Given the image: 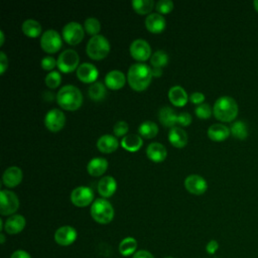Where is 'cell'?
Instances as JSON below:
<instances>
[{"label": "cell", "instance_id": "6da1fadb", "mask_svg": "<svg viewBox=\"0 0 258 258\" xmlns=\"http://www.w3.org/2000/svg\"><path fill=\"white\" fill-rule=\"evenodd\" d=\"M151 78V69L143 62L132 63L128 69L127 80L130 87L135 91L145 90L149 86Z\"/></svg>", "mask_w": 258, "mask_h": 258}, {"label": "cell", "instance_id": "7a4b0ae2", "mask_svg": "<svg viewBox=\"0 0 258 258\" xmlns=\"http://www.w3.org/2000/svg\"><path fill=\"white\" fill-rule=\"evenodd\" d=\"M56 101L64 110H77L83 103V95L78 87L66 85L58 90Z\"/></svg>", "mask_w": 258, "mask_h": 258}, {"label": "cell", "instance_id": "3957f363", "mask_svg": "<svg viewBox=\"0 0 258 258\" xmlns=\"http://www.w3.org/2000/svg\"><path fill=\"white\" fill-rule=\"evenodd\" d=\"M213 113L218 120L231 122L238 115L237 102L230 96H222L215 102Z\"/></svg>", "mask_w": 258, "mask_h": 258}, {"label": "cell", "instance_id": "277c9868", "mask_svg": "<svg viewBox=\"0 0 258 258\" xmlns=\"http://www.w3.org/2000/svg\"><path fill=\"white\" fill-rule=\"evenodd\" d=\"M91 216L99 224H109L114 218V209L104 198L96 199L91 206Z\"/></svg>", "mask_w": 258, "mask_h": 258}, {"label": "cell", "instance_id": "5b68a950", "mask_svg": "<svg viewBox=\"0 0 258 258\" xmlns=\"http://www.w3.org/2000/svg\"><path fill=\"white\" fill-rule=\"evenodd\" d=\"M86 50L91 58L101 59L108 54L110 50V42L104 35L97 34L89 39Z\"/></svg>", "mask_w": 258, "mask_h": 258}, {"label": "cell", "instance_id": "8992f818", "mask_svg": "<svg viewBox=\"0 0 258 258\" xmlns=\"http://www.w3.org/2000/svg\"><path fill=\"white\" fill-rule=\"evenodd\" d=\"M19 208V200L17 196L8 189L0 190V214L2 216L14 215Z\"/></svg>", "mask_w": 258, "mask_h": 258}, {"label": "cell", "instance_id": "52a82bcc", "mask_svg": "<svg viewBox=\"0 0 258 258\" xmlns=\"http://www.w3.org/2000/svg\"><path fill=\"white\" fill-rule=\"evenodd\" d=\"M40 45L44 51L53 53V52H56L61 47L62 40L59 33L56 30L47 29L41 34Z\"/></svg>", "mask_w": 258, "mask_h": 258}, {"label": "cell", "instance_id": "ba28073f", "mask_svg": "<svg viewBox=\"0 0 258 258\" xmlns=\"http://www.w3.org/2000/svg\"><path fill=\"white\" fill-rule=\"evenodd\" d=\"M80 61L78 52L75 49H64L57 57V68L63 73H70L74 71Z\"/></svg>", "mask_w": 258, "mask_h": 258}, {"label": "cell", "instance_id": "9c48e42d", "mask_svg": "<svg viewBox=\"0 0 258 258\" xmlns=\"http://www.w3.org/2000/svg\"><path fill=\"white\" fill-rule=\"evenodd\" d=\"M62 37L70 44L79 43L84 37V28L77 21H70L62 27Z\"/></svg>", "mask_w": 258, "mask_h": 258}, {"label": "cell", "instance_id": "30bf717a", "mask_svg": "<svg viewBox=\"0 0 258 258\" xmlns=\"http://www.w3.org/2000/svg\"><path fill=\"white\" fill-rule=\"evenodd\" d=\"M94 200V192L89 186H77L71 192V202L77 207H87Z\"/></svg>", "mask_w": 258, "mask_h": 258}, {"label": "cell", "instance_id": "8fae6325", "mask_svg": "<svg viewBox=\"0 0 258 258\" xmlns=\"http://www.w3.org/2000/svg\"><path fill=\"white\" fill-rule=\"evenodd\" d=\"M66 123V116L61 110L53 108L49 110L44 117V124L50 131H59Z\"/></svg>", "mask_w": 258, "mask_h": 258}, {"label": "cell", "instance_id": "7c38bea8", "mask_svg": "<svg viewBox=\"0 0 258 258\" xmlns=\"http://www.w3.org/2000/svg\"><path fill=\"white\" fill-rule=\"evenodd\" d=\"M78 237L76 229L72 226H61L54 232V241L59 246H70L72 245Z\"/></svg>", "mask_w": 258, "mask_h": 258}, {"label": "cell", "instance_id": "4fadbf2b", "mask_svg": "<svg viewBox=\"0 0 258 258\" xmlns=\"http://www.w3.org/2000/svg\"><path fill=\"white\" fill-rule=\"evenodd\" d=\"M130 53L133 58L137 60H145L151 56V47L149 43L143 38L134 39L130 44Z\"/></svg>", "mask_w": 258, "mask_h": 258}, {"label": "cell", "instance_id": "5bb4252c", "mask_svg": "<svg viewBox=\"0 0 258 258\" xmlns=\"http://www.w3.org/2000/svg\"><path fill=\"white\" fill-rule=\"evenodd\" d=\"M185 188L194 195H202L208 188L206 179L199 174H189L184 179Z\"/></svg>", "mask_w": 258, "mask_h": 258}, {"label": "cell", "instance_id": "9a60e30c", "mask_svg": "<svg viewBox=\"0 0 258 258\" xmlns=\"http://www.w3.org/2000/svg\"><path fill=\"white\" fill-rule=\"evenodd\" d=\"M98 75V69L91 62H83L77 69V76L84 83H93Z\"/></svg>", "mask_w": 258, "mask_h": 258}, {"label": "cell", "instance_id": "2e32d148", "mask_svg": "<svg viewBox=\"0 0 258 258\" xmlns=\"http://www.w3.org/2000/svg\"><path fill=\"white\" fill-rule=\"evenodd\" d=\"M26 221L22 215L14 214L7 218L4 223V230L10 235H15L20 233L25 227Z\"/></svg>", "mask_w": 258, "mask_h": 258}, {"label": "cell", "instance_id": "e0dca14e", "mask_svg": "<svg viewBox=\"0 0 258 258\" xmlns=\"http://www.w3.org/2000/svg\"><path fill=\"white\" fill-rule=\"evenodd\" d=\"M3 183L8 187H14L22 180V170L18 166H10L3 172Z\"/></svg>", "mask_w": 258, "mask_h": 258}, {"label": "cell", "instance_id": "ac0fdd59", "mask_svg": "<svg viewBox=\"0 0 258 258\" xmlns=\"http://www.w3.org/2000/svg\"><path fill=\"white\" fill-rule=\"evenodd\" d=\"M165 19L160 13H150L145 18L146 28L153 33H159L165 28Z\"/></svg>", "mask_w": 258, "mask_h": 258}, {"label": "cell", "instance_id": "d6986e66", "mask_svg": "<svg viewBox=\"0 0 258 258\" xmlns=\"http://www.w3.org/2000/svg\"><path fill=\"white\" fill-rule=\"evenodd\" d=\"M97 188H98V192L104 199L109 198L115 192V190L117 188V182L113 176L106 175V176L100 178V180L98 181Z\"/></svg>", "mask_w": 258, "mask_h": 258}, {"label": "cell", "instance_id": "ffe728a7", "mask_svg": "<svg viewBox=\"0 0 258 258\" xmlns=\"http://www.w3.org/2000/svg\"><path fill=\"white\" fill-rule=\"evenodd\" d=\"M125 76L119 70H112L105 76V84L109 89L118 90L122 88L125 84Z\"/></svg>", "mask_w": 258, "mask_h": 258}, {"label": "cell", "instance_id": "44dd1931", "mask_svg": "<svg viewBox=\"0 0 258 258\" xmlns=\"http://www.w3.org/2000/svg\"><path fill=\"white\" fill-rule=\"evenodd\" d=\"M147 157L154 162H161L165 159L167 151L163 144L159 142H152L146 148Z\"/></svg>", "mask_w": 258, "mask_h": 258}, {"label": "cell", "instance_id": "7402d4cb", "mask_svg": "<svg viewBox=\"0 0 258 258\" xmlns=\"http://www.w3.org/2000/svg\"><path fill=\"white\" fill-rule=\"evenodd\" d=\"M119 145L118 139L111 134H104L97 140V147L104 153H111L117 149Z\"/></svg>", "mask_w": 258, "mask_h": 258}, {"label": "cell", "instance_id": "603a6c76", "mask_svg": "<svg viewBox=\"0 0 258 258\" xmlns=\"http://www.w3.org/2000/svg\"><path fill=\"white\" fill-rule=\"evenodd\" d=\"M168 140L174 147H183L187 142V134L186 132L178 127L173 126L168 131Z\"/></svg>", "mask_w": 258, "mask_h": 258}, {"label": "cell", "instance_id": "cb8c5ba5", "mask_svg": "<svg viewBox=\"0 0 258 258\" xmlns=\"http://www.w3.org/2000/svg\"><path fill=\"white\" fill-rule=\"evenodd\" d=\"M168 98H169V101L173 105L181 107V106L185 105V103L187 102L188 96H187L185 90L181 86L175 85L169 89Z\"/></svg>", "mask_w": 258, "mask_h": 258}, {"label": "cell", "instance_id": "d4e9b609", "mask_svg": "<svg viewBox=\"0 0 258 258\" xmlns=\"http://www.w3.org/2000/svg\"><path fill=\"white\" fill-rule=\"evenodd\" d=\"M230 129L221 123L212 124L208 128V136L214 141H223L227 139L230 135Z\"/></svg>", "mask_w": 258, "mask_h": 258}, {"label": "cell", "instance_id": "484cf974", "mask_svg": "<svg viewBox=\"0 0 258 258\" xmlns=\"http://www.w3.org/2000/svg\"><path fill=\"white\" fill-rule=\"evenodd\" d=\"M107 159H105L104 157H94L89 161L87 165V170L92 176H100L107 170Z\"/></svg>", "mask_w": 258, "mask_h": 258}, {"label": "cell", "instance_id": "4316f807", "mask_svg": "<svg viewBox=\"0 0 258 258\" xmlns=\"http://www.w3.org/2000/svg\"><path fill=\"white\" fill-rule=\"evenodd\" d=\"M158 119L166 127H173L176 124L177 115L174 110L168 106H163L158 110Z\"/></svg>", "mask_w": 258, "mask_h": 258}, {"label": "cell", "instance_id": "83f0119b", "mask_svg": "<svg viewBox=\"0 0 258 258\" xmlns=\"http://www.w3.org/2000/svg\"><path fill=\"white\" fill-rule=\"evenodd\" d=\"M143 144L142 138L137 134L125 135L121 140V146L131 152L137 151Z\"/></svg>", "mask_w": 258, "mask_h": 258}, {"label": "cell", "instance_id": "f1b7e54d", "mask_svg": "<svg viewBox=\"0 0 258 258\" xmlns=\"http://www.w3.org/2000/svg\"><path fill=\"white\" fill-rule=\"evenodd\" d=\"M137 250V241L133 237H126L124 238L119 244V253L124 256L134 255Z\"/></svg>", "mask_w": 258, "mask_h": 258}, {"label": "cell", "instance_id": "f546056e", "mask_svg": "<svg viewBox=\"0 0 258 258\" xmlns=\"http://www.w3.org/2000/svg\"><path fill=\"white\" fill-rule=\"evenodd\" d=\"M22 31L24 34L30 37H36L41 32V25L40 23L35 19H26L22 23Z\"/></svg>", "mask_w": 258, "mask_h": 258}, {"label": "cell", "instance_id": "4dcf8cb0", "mask_svg": "<svg viewBox=\"0 0 258 258\" xmlns=\"http://www.w3.org/2000/svg\"><path fill=\"white\" fill-rule=\"evenodd\" d=\"M138 131L142 137L152 138V137L156 136V134L158 132V126L156 125V123H154L150 120H146V121H143L139 125Z\"/></svg>", "mask_w": 258, "mask_h": 258}, {"label": "cell", "instance_id": "1f68e13d", "mask_svg": "<svg viewBox=\"0 0 258 258\" xmlns=\"http://www.w3.org/2000/svg\"><path fill=\"white\" fill-rule=\"evenodd\" d=\"M90 98L94 101H101L106 96V88L102 82H94L88 91Z\"/></svg>", "mask_w": 258, "mask_h": 258}, {"label": "cell", "instance_id": "d6a6232c", "mask_svg": "<svg viewBox=\"0 0 258 258\" xmlns=\"http://www.w3.org/2000/svg\"><path fill=\"white\" fill-rule=\"evenodd\" d=\"M168 61V55L164 50L158 49L153 52V54L150 56V63L154 68H162L164 67Z\"/></svg>", "mask_w": 258, "mask_h": 258}, {"label": "cell", "instance_id": "836d02e7", "mask_svg": "<svg viewBox=\"0 0 258 258\" xmlns=\"http://www.w3.org/2000/svg\"><path fill=\"white\" fill-rule=\"evenodd\" d=\"M230 131L233 136L238 139H245L248 136L247 126L243 121L234 122L230 128Z\"/></svg>", "mask_w": 258, "mask_h": 258}, {"label": "cell", "instance_id": "e575fe53", "mask_svg": "<svg viewBox=\"0 0 258 258\" xmlns=\"http://www.w3.org/2000/svg\"><path fill=\"white\" fill-rule=\"evenodd\" d=\"M132 6L139 14H145L152 10L154 3L152 0H133Z\"/></svg>", "mask_w": 258, "mask_h": 258}, {"label": "cell", "instance_id": "d590c367", "mask_svg": "<svg viewBox=\"0 0 258 258\" xmlns=\"http://www.w3.org/2000/svg\"><path fill=\"white\" fill-rule=\"evenodd\" d=\"M85 29L86 31L91 34V35H97L98 32L100 31L101 29V24H100V21L95 18V17H88L86 20H85Z\"/></svg>", "mask_w": 258, "mask_h": 258}, {"label": "cell", "instance_id": "8d00e7d4", "mask_svg": "<svg viewBox=\"0 0 258 258\" xmlns=\"http://www.w3.org/2000/svg\"><path fill=\"white\" fill-rule=\"evenodd\" d=\"M45 84L48 88L54 89L56 88L61 82V76L57 71H51L45 76Z\"/></svg>", "mask_w": 258, "mask_h": 258}, {"label": "cell", "instance_id": "74e56055", "mask_svg": "<svg viewBox=\"0 0 258 258\" xmlns=\"http://www.w3.org/2000/svg\"><path fill=\"white\" fill-rule=\"evenodd\" d=\"M195 112L196 115L201 119H208L212 115V109L207 103H202L198 105L195 109Z\"/></svg>", "mask_w": 258, "mask_h": 258}, {"label": "cell", "instance_id": "f35d334b", "mask_svg": "<svg viewBox=\"0 0 258 258\" xmlns=\"http://www.w3.org/2000/svg\"><path fill=\"white\" fill-rule=\"evenodd\" d=\"M155 7L159 13H168L173 8V2L171 0H159Z\"/></svg>", "mask_w": 258, "mask_h": 258}, {"label": "cell", "instance_id": "ab89813d", "mask_svg": "<svg viewBox=\"0 0 258 258\" xmlns=\"http://www.w3.org/2000/svg\"><path fill=\"white\" fill-rule=\"evenodd\" d=\"M128 129H129V126H128L127 122H125L123 120L117 121L114 124V127H113V131H114V134L116 136H123V135H125L128 132Z\"/></svg>", "mask_w": 258, "mask_h": 258}, {"label": "cell", "instance_id": "60d3db41", "mask_svg": "<svg viewBox=\"0 0 258 258\" xmlns=\"http://www.w3.org/2000/svg\"><path fill=\"white\" fill-rule=\"evenodd\" d=\"M40 63H41V67L43 70L49 71V70H52L55 66H57V60L53 56L46 55V56L42 57Z\"/></svg>", "mask_w": 258, "mask_h": 258}, {"label": "cell", "instance_id": "b9f144b4", "mask_svg": "<svg viewBox=\"0 0 258 258\" xmlns=\"http://www.w3.org/2000/svg\"><path fill=\"white\" fill-rule=\"evenodd\" d=\"M191 122V115L187 112H181L180 114L177 115L176 119V124L180 126H187Z\"/></svg>", "mask_w": 258, "mask_h": 258}, {"label": "cell", "instance_id": "7bdbcfd3", "mask_svg": "<svg viewBox=\"0 0 258 258\" xmlns=\"http://www.w3.org/2000/svg\"><path fill=\"white\" fill-rule=\"evenodd\" d=\"M189 100L191 103L194 104H197V105H200L203 103V101L205 100V95L201 92H194L191 93L189 96H188Z\"/></svg>", "mask_w": 258, "mask_h": 258}, {"label": "cell", "instance_id": "ee69618b", "mask_svg": "<svg viewBox=\"0 0 258 258\" xmlns=\"http://www.w3.org/2000/svg\"><path fill=\"white\" fill-rule=\"evenodd\" d=\"M219 249V243L216 240H211L206 246V250L209 254H215Z\"/></svg>", "mask_w": 258, "mask_h": 258}, {"label": "cell", "instance_id": "f6af8a7d", "mask_svg": "<svg viewBox=\"0 0 258 258\" xmlns=\"http://www.w3.org/2000/svg\"><path fill=\"white\" fill-rule=\"evenodd\" d=\"M8 67V58L4 51L0 52V69H1V75L4 74L5 70Z\"/></svg>", "mask_w": 258, "mask_h": 258}, {"label": "cell", "instance_id": "bcb514c9", "mask_svg": "<svg viewBox=\"0 0 258 258\" xmlns=\"http://www.w3.org/2000/svg\"><path fill=\"white\" fill-rule=\"evenodd\" d=\"M132 258H154V256L147 250H138Z\"/></svg>", "mask_w": 258, "mask_h": 258}, {"label": "cell", "instance_id": "7dc6e473", "mask_svg": "<svg viewBox=\"0 0 258 258\" xmlns=\"http://www.w3.org/2000/svg\"><path fill=\"white\" fill-rule=\"evenodd\" d=\"M10 258H31V256L24 250H16L11 254Z\"/></svg>", "mask_w": 258, "mask_h": 258}, {"label": "cell", "instance_id": "c3c4849f", "mask_svg": "<svg viewBox=\"0 0 258 258\" xmlns=\"http://www.w3.org/2000/svg\"><path fill=\"white\" fill-rule=\"evenodd\" d=\"M151 72H152V76L153 77H160L162 75V70L161 68H152L151 69Z\"/></svg>", "mask_w": 258, "mask_h": 258}, {"label": "cell", "instance_id": "681fc988", "mask_svg": "<svg viewBox=\"0 0 258 258\" xmlns=\"http://www.w3.org/2000/svg\"><path fill=\"white\" fill-rule=\"evenodd\" d=\"M0 37H1V39H0V44L2 45V44H3V42H4V39H5V37H4V32H3V30H0Z\"/></svg>", "mask_w": 258, "mask_h": 258}, {"label": "cell", "instance_id": "f907efd6", "mask_svg": "<svg viewBox=\"0 0 258 258\" xmlns=\"http://www.w3.org/2000/svg\"><path fill=\"white\" fill-rule=\"evenodd\" d=\"M0 242H1V244H4L5 243V236H4V234L3 233H1L0 234Z\"/></svg>", "mask_w": 258, "mask_h": 258}, {"label": "cell", "instance_id": "816d5d0a", "mask_svg": "<svg viewBox=\"0 0 258 258\" xmlns=\"http://www.w3.org/2000/svg\"><path fill=\"white\" fill-rule=\"evenodd\" d=\"M253 5H254V8L258 11V0H255V1L253 2Z\"/></svg>", "mask_w": 258, "mask_h": 258}, {"label": "cell", "instance_id": "f5cc1de1", "mask_svg": "<svg viewBox=\"0 0 258 258\" xmlns=\"http://www.w3.org/2000/svg\"><path fill=\"white\" fill-rule=\"evenodd\" d=\"M164 258H174V257H164Z\"/></svg>", "mask_w": 258, "mask_h": 258}]
</instances>
